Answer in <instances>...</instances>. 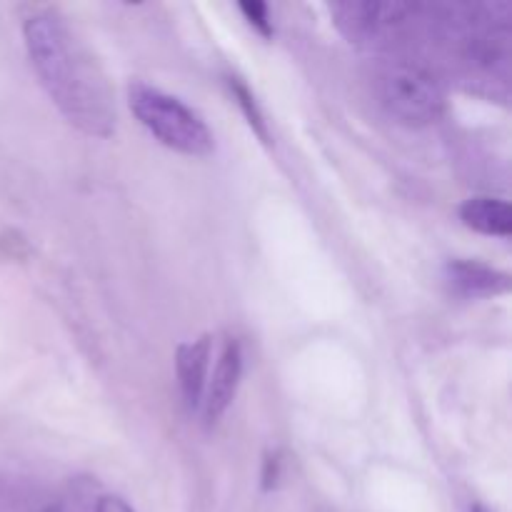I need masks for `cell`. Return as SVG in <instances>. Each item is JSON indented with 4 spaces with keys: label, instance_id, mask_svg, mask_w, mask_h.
Masks as SVG:
<instances>
[{
    "label": "cell",
    "instance_id": "ba28073f",
    "mask_svg": "<svg viewBox=\"0 0 512 512\" xmlns=\"http://www.w3.org/2000/svg\"><path fill=\"white\" fill-rule=\"evenodd\" d=\"M460 220L470 230L490 238H510L512 235V213L510 205L500 198L478 195L468 198L460 205Z\"/></svg>",
    "mask_w": 512,
    "mask_h": 512
},
{
    "label": "cell",
    "instance_id": "8fae6325",
    "mask_svg": "<svg viewBox=\"0 0 512 512\" xmlns=\"http://www.w3.org/2000/svg\"><path fill=\"white\" fill-rule=\"evenodd\" d=\"M95 512H135V510L130 508L123 498H118V495H103V498L98 500V505H95Z\"/></svg>",
    "mask_w": 512,
    "mask_h": 512
},
{
    "label": "cell",
    "instance_id": "52a82bcc",
    "mask_svg": "<svg viewBox=\"0 0 512 512\" xmlns=\"http://www.w3.org/2000/svg\"><path fill=\"white\" fill-rule=\"evenodd\" d=\"M210 350H213L210 335H200L198 340L178 345V353H175V373H178L180 390L190 408H198L203 403L210 373Z\"/></svg>",
    "mask_w": 512,
    "mask_h": 512
},
{
    "label": "cell",
    "instance_id": "277c9868",
    "mask_svg": "<svg viewBox=\"0 0 512 512\" xmlns=\"http://www.w3.org/2000/svg\"><path fill=\"white\" fill-rule=\"evenodd\" d=\"M333 15L338 28L353 43H380L390 35H398L408 25L410 15H415V5L410 3H380V0H353V3L333 5Z\"/></svg>",
    "mask_w": 512,
    "mask_h": 512
},
{
    "label": "cell",
    "instance_id": "8992f818",
    "mask_svg": "<svg viewBox=\"0 0 512 512\" xmlns=\"http://www.w3.org/2000/svg\"><path fill=\"white\" fill-rule=\"evenodd\" d=\"M445 280L460 298H493L508 293L510 275L478 260H450L445 265Z\"/></svg>",
    "mask_w": 512,
    "mask_h": 512
},
{
    "label": "cell",
    "instance_id": "7c38bea8",
    "mask_svg": "<svg viewBox=\"0 0 512 512\" xmlns=\"http://www.w3.org/2000/svg\"><path fill=\"white\" fill-rule=\"evenodd\" d=\"M278 475H280V460L278 455H268L265 458V470H263V488L270 490L275 483H278Z\"/></svg>",
    "mask_w": 512,
    "mask_h": 512
},
{
    "label": "cell",
    "instance_id": "4fadbf2b",
    "mask_svg": "<svg viewBox=\"0 0 512 512\" xmlns=\"http://www.w3.org/2000/svg\"><path fill=\"white\" fill-rule=\"evenodd\" d=\"M470 512H490V510H488V508H483V505H475V508L470 510Z\"/></svg>",
    "mask_w": 512,
    "mask_h": 512
},
{
    "label": "cell",
    "instance_id": "7a4b0ae2",
    "mask_svg": "<svg viewBox=\"0 0 512 512\" xmlns=\"http://www.w3.org/2000/svg\"><path fill=\"white\" fill-rule=\"evenodd\" d=\"M128 105L140 125L165 148L190 158H205L215 150L208 123L175 95L148 83H133L128 88Z\"/></svg>",
    "mask_w": 512,
    "mask_h": 512
},
{
    "label": "cell",
    "instance_id": "5b68a950",
    "mask_svg": "<svg viewBox=\"0 0 512 512\" xmlns=\"http://www.w3.org/2000/svg\"><path fill=\"white\" fill-rule=\"evenodd\" d=\"M240 375H243V350L235 338H230L228 343L220 350V358L215 363L213 373H208V383H205L203 393V413L205 420L210 425L218 423L225 415V410L233 403L235 393H238Z\"/></svg>",
    "mask_w": 512,
    "mask_h": 512
},
{
    "label": "cell",
    "instance_id": "30bf717a",
    "mask_svg": "<svg viewBox=\"0 0 512 512\" xmlns=\"http://www.w3.org/2000/svg\"><path fill=\"white\" fill-rule=\"evenodd\" d=\"M240 10H243L245 18L250 20L253 28H258V33H263L265 38L273 35V23H270V15H268V5L265 3H240Z\"/></svg>",
    "mask_w": 512,
    "mask_h": 512
},
{
    "label": "cell",
    "instance_id": "3957f363",
    "mask_svg": "<svg viewBox=\"0 0 512 512\" xmlns=\"http://www.w3.org/2000/svg\"><path fill=\"white\" fill-rule=\"evenodd\" d=\"M378 93L385 110L413 128L435 123L445 110V93L435 75L408 60L390 63L380 73Z\"/></svg>",
    "mask_w": 512,
    "mask_h": 512
},
{
    "label": "cell",
    "instance_id": "6da1fadb",
    "mask_svg": "<svg viewBox=\"0 0 512 512\" xmlns=\"http://www.w3.org/2000/svg\"><path fill=\"white\" fill-rule=\"evenodd\" d=\"M23 38L45 93L68 123L95 138L113 135L115 105L108 80L63 15L50 8L28 15Z\"/></svg>",
    "mask_w": 512,
    "mask_h": 512
},
{
    "label": "cell",
    "instance_id": "9c48e42d",
    "mask_svg": "<svg viewBox=\"0 0 512 512\" xmlns=\"http://www.w3.org/2000/svg\"><path fill=\"white\" fill-rule=\"evenodd\" d=\"M230 88H233L235 98H238L240 108L245 110V115H248V120H250V125H253V128H255V133H258L260 138H263L265 143H268V128H265L263 113H260V110H258V103H255V98H253V95H250V90L245 88V85L240 83V80H235V78L230 80Z\"/></svg>",
    "mask_w": 512,
    "mask_h": 512
}]
</instances>
